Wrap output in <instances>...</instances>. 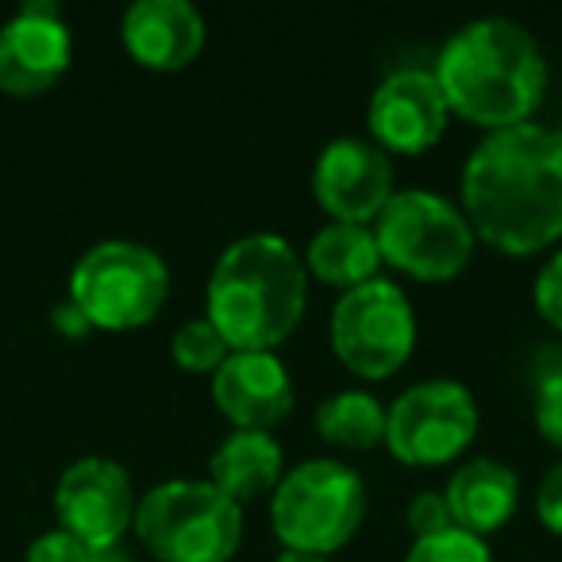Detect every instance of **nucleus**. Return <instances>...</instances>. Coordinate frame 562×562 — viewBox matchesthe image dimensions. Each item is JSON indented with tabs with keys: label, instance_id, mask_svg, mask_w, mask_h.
<instances>
[{
	"label": "nucleus",
	"instance_id": "f257e3e1",
	"mask_svg": "<svg viewBox=\"0 0 562 562\" xmlns=\"http://www.w3.org/2000/svg\"><path fill=\"white\" fill-rule=\"evenodd\" d=\"M459 209L477 243L508 258L543 255L562 239V132L520 124L470 150Z\"/></svg>",
	"mask_w": 562,
	"mask_h": 562
},
{
	"label": "nucleus",
	"instance_id": "f03ea898",
	"mask_svg": "<svg viewBox=\"0 0 562 562\" xmlns=\"http://www.w3.org/2000/svg\"><path fill=\"white\" fill-rule=\"evenodd\" d=\"M431 74L451 116L482 127L485 135L531 124L551 81L536 35L505 16L462 24L443 43Z\"/></svg>",
	"mask_w": 562,
	"mask_h": 562
},
{
	"label": "nucleus",
	"instance_id": "7ed1b4c3",
	"mask_svg": "<svg viewBox=\"0 0 562 562\" xmlns=\"http://www.w3.org/2000/svg\"><path fill=\"white\" fill-rule=\"evenodd\" d=\"M305 262L273 232L227 243L204 285V316L232 351H278L305 321Z\"/></svg>",
	"mask_w": 562,
	"mask_h": 562
},
{
	"label": "nucleus",
	"instance_id": "20e7f679",
	"mask_svg": "<svg viewBox=\"0 0 562 562\" xmlns=\"http://www.w3.org/2000/svg\"><path fill=\"white\" fill-rule=\"evenodd\" d=\"M135 536L158 562H232L243 508L209 477H170L135 501Z\"/></svg>",
	"mask_w": 562,
	"mask_h": 562
},
{
	"label": "nucleus",
	"instance_id": "39448f33",
	"mask_svg": "<svg viewBox=\"0 0 562 562\" xmlns=\"http://www.w3.org/2000/svg\"><path fill=\"white\" fill-rule=\"evenodd\" d=\"M367 520V485L339 459H305L285 470L270 497L273 536L285 551L336 554Z\"/></svg>",
	"mask_w": 562,
	"mask_h": 562
},
{
	"label": "nucleus",
	"instance_id": "423d86ee",
	"mask_svg": "<svg viewBox=\"0 0 562 562\" xmlns=\"http://www.w3.org/2000/svg\"><path fill=\"white\" fill-rule=\"evenodd\" d=\"M170 297V266L155 247L135 239H104L70 270L66 301L81 308L93 331L147 328Z\"/></svg>",
	"mask_w": 562,
	"mask_h": 562
},
{
	"label": "nucleus",
	"instance_id": "0eeeda50",
	"mask_svg": "<svg viewBox=\"0 0 562 562\" xmlns=\"http://www.w3.org/2000/svg\"><path fill=\"white\" fill-rule=\"evenodd\" d=\"M382 266L424 285L454 281L474 258V232L454 201L431 189H397L374 220Z\"/></svg>",
	"mask_w": 562,
	"mask_h": 562
},
{
	"label": "nucleus",
	"instance_id": "6e6552de",
	"mask_svg": "<svg viewBox=\"0 0 562 562\" xmlns=\"http://www.w3.org/2000/svg\"><path fill=\"white\" fill-rule=\"evenodd\" d=\"M331 351L362 382H385L416 351V313L397 281L374 278L339 293L331 308Z\"/></svg>",
	"mask_w": 562,
	"mask_h": 562
},
{
	"label": "nucleus",
	"instance_id": "1a4fd4ad",
	"mask_svg": "<svg viewBox=\"0 0 562 562\" xmlns=\"http://www.w3.org/2000/svg\"><path fill=\"white\" fill-rule=\"evenodd\" d=\"M474 393L451 378H428L385 405V451L401 467L436 470L459 462L477 439Z\"/></svg>",
	"mask_w": 562,
	"mask_h": 562
},
{
	"label": "nucleus",
	"instance_id": "9d476101",
	"mask_svg": "<svg viewBox=\"0 0 562 562\" xmlns=\"http://www.w3.org/2000/svg\"><path fill=\"white\" fill-rule=\"evenodd\" d=\"M58 528L70 531L89 551H112L135 524V490L120 462L86 454L70 462L55 485Z\"/></svg>",
	"mask_w": 562,
	"mask_h": 562
},
{
	"label": "nucleus",
	"instance_id": "9b49d317",
	"mask_svg": "<svg viewBox=\"0 0 562 562\" xmlns=\"http://www.w3.org/2000/svg\"><path fill=\"white\" fill-rule=\"evenodd\" d=\"M451 124V109L443 101L436 74L420 66H401L385 74L367 104L370 143L385 155L416 158L443 139Z\"/></svg>",
	"mask_w": 562,
	"mask_h": 562
},
{
	"label": "nucleus",
	"instance_id": "f8f14e48",
	"mask_svg": "<svg viewBox=\"0 0 562 562\" xmlns=\"http://www.w3.org/2000/svg\"><path fill=\"white\" fill-rule=\"evenodd\" d=\"M74 63V35L55 0H27L0 27V93L43 97L66 78Z\"/></svg>",
	"mask_w": 562,
	"mask_h": 562
},
{
	"label": "nucleus",
	"instance_id": "ddd939ff",
	"mask_svg": "<svg viewBox=\"0 0 562 562\" xmlns=\"http://www.w3.org/2000/svg\"><path fill=\"white\" fill-rule=\"evenodd\" d=\"M393 193V162L370 139H331L313 166V196L336 224L370 227Z\"/></svg>",
	"mask_w": 562,
	"mask_h": 562
},
{
	"label": "nucleus",
	"instance_id": "4468645a",
	"mask_svg": "<svg viewBox=\"0 0 562 562\" xmlns=\"http://www.w3.org/2000/svg\"><path fill=\"white\" fill-rule=\"evenodd\" d=\"M212 401L235 431H270L293 413V378L278 351H232L212 374Z\"/></svg>",
	"mask_w": 562,
	"mask_h": 562
},
{
	"label": "nucleus",
	"instance_id": "2eb2a0df",
	"mask_svg": "<svg viewBox=\"0 0 562 562\" xmlns=\"http://www.w3.org/2000/svg\"><path fill=\"white\" fill-rule=\"evenodd\" d=\"M204 16L189 0H135L120 20V40L135 66L150 74H178L201 58Z\"/></svg>",
	"mask_w": 562,
	"mask_h": 562
},
{
	"label": "nucleus",
	"instance_id": "dca6fc26",
	"mask_svg": "<svg viewBox=\"0 0 562 562\" xmlns=\"http://www.w3.org/2000/svg\"><path fill=\"white\" fill-rule=\"evenodd\" d=\"M447 505H451L454 528L470 531L477 539H490L516 516L520 505V477L508 462L490 459V454H474V459L459 462L447 477L443 490Z\"/></svg>",
	"mask_w": 562,
	"mask_h": 562
},
{
	"label": "nucleus",
	"instance_id": "f3484780",
	"mask_svg": "<svg viewBox=\"0 0 562 562\" xmlns=\"http://www.w3.org/2000/svg\"><path fill=\"white\" fill-rule=\"evenodd\" d=\"M285 477V451L270 431H232L209 459V482L239 508L273 497Z\"/></svg>",
	"mask_w": 562,
	"mask_h": 562
},
{
	"label": "nucleus",
	"instance_id": "a211bd4d",
	"mask_svg": "<svg viewBox=\"0 0 562 562\" xmlns=\"http://www.w3.org/2000/svg\"><path fill=\"white\" fill-rule=\"evenodd\" d=\"M301 262H305L308 281H321V285H331V290H339V293L359 290V285L374 281L378 270H382L374 227L336 224V220H328V224L308 239Z\"/></svg>",
	"mask_w": 562,
	"mask_h": 562
},
{
	"label": "nucleus",
	"instance_id": "6ab92c4d",
	"mask_svg": "<svg viewBox=\"0 0 562 562\" xmlns=\"http://www.w3.org/2000/svg\"><path fill=\"white\" fill-rule=\"evenodd\" d=\"M316 436L336 451L385 447V405L367 390H339L316 408Z\"/></svg>",
	"mask_w": 562,
	"mask_h": 562
},
{
	"label": "nucleus",
	"instance_id": "aec40b11",
	"mask_svg": "<svg viewBox=\"0 0 562 562\" xmlns=\"http://www.w3.org/2000/svg\"><path fill=\"white\" fill-rule=\"evenodd\" d=\"M232 355V347L224 344L216 328H212L209 316H196V321H186L170 339V359L178 362V370L196 378H212L224 359Z\"/></svg>",
	"mask_w": 562,
	"mask_h": 562
},
{
	"label": "nucleus",
	"instance_id": "412c9836",
	"mask_svg": "<svg viewBox=\"0 0 562 562\" xmlns=\"http://www.w3.org/2000/svg\"><path fill=\"white\" fill-rule=\"evenodd\" d=\"M405 562H493V551L485 539L470 536L462 528H447L439 536L413 539Z\"/></svg>",
	"mask_w": 562,
	"mask_h": 562
},
{
	"label": "nucleus",
	"instance_id": "4be33fe9",
	"mask_svg": "<svg viewBox=\"0 0 562 562\" xmlns=\"http://www.w3.org/2000/svg\"><path fill=\"white\" fill-rule=\"evenodd\" d=\"M531 416H536V431L543 436V443L562 454V370L539 378Z\"/></svg>",
	"mask_w": 562,
	"mask_h": 562
},
{
	"label": "nucleus",
	"instance_id": "5701e85b",
	"mask_svg": "<svg viewBox=\"0 0 562 562\" xmlns=\"http://www.w3.org/2000/svg\"><path fill=\"white\" fill-rule=\"evenodd\" d=\"M405 524L413 531V539H428V536H439V531L454 528L451 520V505H447L443 490H424L408 501L405 508Z\"/></svg>",
	"mask_w": 562,
	"mask_h": 562
},
{
	"label": "nucleus",
	"instance_id": "b1692460",
	"mask_svg": "<svg viewBox=\"0 0 562 562\" xmlns=\"http://www.w3.org/2000/svg\"><path fill=\"white\" fill-rule=\"evenodd\" d=\"M531 297H536V313L543 316L547 328L562 331V250H554V255L539 266Z\"/></svg>",
	"mask_w": 562,
	"mask_h": 562
},
{
	"label": "nucleus",
	"instance_id": "393cba45",
	"mask_svg": "<svg viewBox=\"0 0 562 562\" xmlns=\"http://www.w3.org/2000/svg\"><path fill=\"white\" fill-rule=\"evenodd\" d=\"M89 554L93 551L63 528L43 531V536H35L32 547H27V562H89Z\"/></svg>",
	"mask_w": 562,
	"mask_h": 562
},
{
	"label": "nucleus",
	"instance_id": "a878e982",
	"mask_svg": "<svg viewBox=\"0 0 562 562\" xmlns=\"http://www.w3.org/2000/svg\"><path fill=\"white\" fill-rule=\"evenodd\" d=\"M536 516L551 536H562V462H554L543 482H539Z\"/></svg>",
	"mask_w": 562,
	"mask_h": 562
},
{
	"label": "nucleus",
	"instance_id": "bb28decb",
	"mask_svg": "<svg viewBox=\"0 0 562 562\" xmlns=\"http://www.w3.org/2000/svg\"><path fill=\"white\" fill-rule=\"evenodd\" d=\"M50 328H55L63 339H70V344L93 336V324L81 316V308L74 305V301H58V305L50 308Z\"/></svg>",
	"mask_w": 562,
	"mask_h": 562
},
{
	"label": "nucleus",
	"instance_id": "cd10ccee",
	"mask_svg": "<svg viewBox=\"0 0 562 562\" xmlns=\"http://www.w3.org/2000/svg\"><path fill=\"white\" fill-rule=\"evenodd\" d=\"M89 562H132V559H127L124 547H112V551H93L89 554Z\"/></svg>",
	"mask_w": 562,
	"mask_h": 562
},
{
	"label": "nucleus",
	"instance_id": "c85d7f7f",
	"mask_svg": "<svg viewBox=\"0 0 562 562\" xmlns=\"http://www.w3.org/2000/svg\"><path fill=\"white\" fill-rule=\"evenodd\" d=\"M273 562H328V559H321V554H305V551H285V547H281V554Z\"/></svg>",
	"mask_w": 562,
	"mask_h": 562
}]
</instances>
